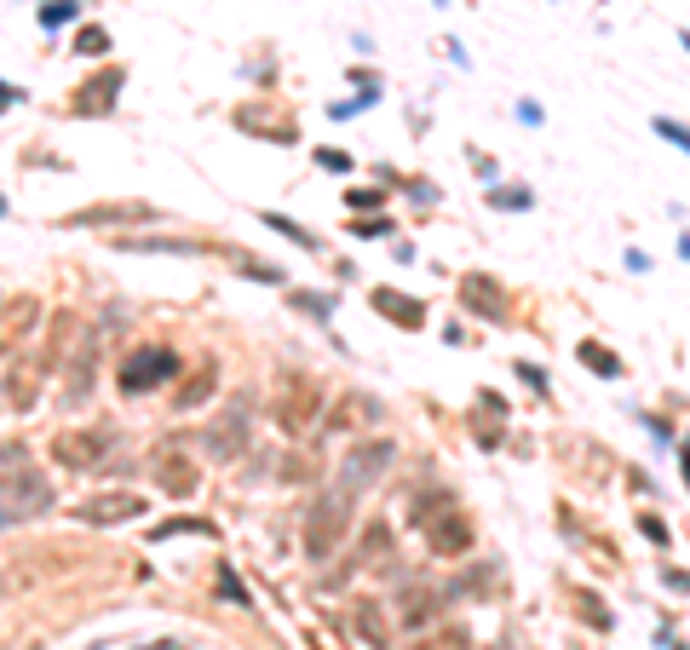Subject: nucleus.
I'll return each mask as SVG.
<instances>
[{
  "instance_id": "obj_1",
  "label": "nucleus",
  "mask_w": 690,
  "mask_h": 650,
  "mask_svg": "<svg viewBox=\"0 0 690 650\" xmlns=\"http://www.w3.org/2000/svg\"><path fill=\"white\" fill-rule=\"evenodd\" d=\"M345 524H351V489H340V495H322L317 507L305 512V558L311 564H322V558H334V547L345 541Z\"/></svg>"
},
{
  "instance_id": "obj_2",
  "label": "nucleus",
  "mask_w": 690,
  "mask_h": 650,
  "mask_svg": "<svg viewBox=\"0 0 690 650\" xmlns=\"http://www.w3.org/2000/svg\"><path fill=\"white\" fill-rule=\"evenodd\" d=\"M426 547L432 558H466L478 547V524H472V512L455 507V501H443L437 518H426Z\"/></svg>"
},
{
  "instance_id": "obj_3",
  "label": "nucleus",
  "mask_w": 690,
  "mask_h": 650,
  "mask_svg": "<svg viewBox=\"0 0 690 650\" xmlns=\"http://www.w3.org/2000/svg\"><path fill=\"white\" fill-rule=\"evenodd\" d=\"M173 374H179V357H173V351H167V346H144V351H133V357L121 363L115 386L138 397V392H156V386H167Z\"/></svg>"
},
{
  "instance_id": "obj_4",
  "label": "nucleus",
  "mask_w": 690,
  "mask_h": 650,
  "mask_svg": "<svg viewBox=\"0 0 690 650\" xmlns=\"http://www.w3.org/2000/svg\"><path fill=\"white\" fill-rule=\"evenodd\" d=\"M52 507V489H46L41 472H29V466H18V472H6L0 478V518H35V512Z\"/></svg>"
},
{
  "instance_id": "obj_5",
  "label": "nucleus",
  "mask_w": 690,
  "mask_h": 650,
  "mask_svg": "<svg viewBox=\"0 0 690 650\" xmlns=\"http://www.w3.org/2000/svg\"><path fill=\"white\" fill-rule=\"evenodd\" d=\"M460 305L472 311V317H483V323H512V294H506L495 277H483V271H466L460 277Z\"/></svg>"
},
{
  "instance_id": "obj_6",
  "label": "nucleus",
  "mask_w": 690,
  "mask_h": 650,
  "mask_svg": "<svg viewBox=\"0 0 690 650\" xmlns=\"http://www.w3.org/2000/svg\"><path fill=\"white\" fill-rule=\"evenodd\" d=\"M110 455V426H87V432H58L52 438V461L69 466V472H87Z\"/></svg>"
},
{
  "instance_id": "obj_7",
  "label": "nucleus",
  "mask_w": 690,
  "mask_h": 650,
  "mask_svg": "<svg viewBox=\"0 0 690 650\" xmlns=\"http://www.w3.org/2000/svg\"><path fill=\"white\" fill-rule=\"evenodd\" d=\"M121 81H127L121 70H104V75H92V81H81V87L69 93V116H81V121L110 116L115 98H121Z\"/></svg>"
},
{
  "instance_id": "obj_8",
  "label": "nucleus",
  "mask_w": 690,
  "mask_h": 650,
  "mask_svg": "<svg viewBox=\"0 0 690 650\" xmlns=\"http://www.w3.org/2000/svg\"><path fill=\"white\" fill-rule=\"evenodd\" d=\"M311 415H317V380L311 374H288L282 392H276V420L288 432H299V426H311Z\"/></svg>"
},
{
  "instance_id": "obj_9",
  "label": "nucleus",
  "mask_w": 690,
  "mask_h": 650,
  "mask_svg": "<svg viewBox=\"0 0 690 650\" xmlns=\"http://www.w3.org/2000/svg\"><path fill=\"white\" fill-rule=\"evenodd\" d=\"M144 219H156L150 202H98V208L64 213L58 225H64V231H87V225H144Z\"/></svg>"
},
{
  "instance_id": "obj_10",
  "label": "nucleus",
  "mask_w": 690,
  "mask_h": 650,
  "mask_svg": "<svg viewBox=\"0 0 690 650\" xmlns=\"http://www.w3.org/2000/svg\"><path fill=\"white\" fill-rule=\"evenodd\" d=\"M374 311L391 317L403 334H420V328H426V300H414L403 288H374Z\"/></svg>"
},
{
  "instance_id": "obj_11",
  "label": "nucleus",
  "mask_w": 690,
  "mask_h": 650,
  "mask_svg": "<svg viewBox=\"0 0 690 650\" xmlns=\"http://www.w3.org/2000/svg\"><path fill=\"white\" fill-rule=\"evenodd\" d=\"M35 317H41V300H35V294L6 300V311H0V351H18V340L35 334Z\"/></svg>"
},
{
  "instance_id": "obj_12",
  "label": "nucleus",
  "mask_w": 690,
  "mask_h": 650,
  "mask_svg": "<svg viewBox=\"0 0 690 650\" xmlns=\"http://www.w3.org/2000/svg\"><path fill=\"white\" fill-rule=\"evenodd\" d=\"M397 461V449H391L386 438L380 443H363V449H357V455H351V461H345V489H363V484H374V478H380V472H386V466Z\"/></svg>"
},
{
  "instance_id": "obj_13",
  "label": "nucleus",
  "mask_w": 690,
  "mask_h": 650,
  "mask_svg": "<svg viewBox=\"0 0 690 650\" xmlns=\"http://www.w3.org/2000/svg\"><path fill=\"white\" fill-rule=\"evenodd\" d=\"M138 512H144L138 495H92V501L75 507V518H81V524H127V518H138Z\"/></svg>"
},
{
  "instance_id": "obj_14",
  "label": "nucleus",
  "mask_w": 690,
  "mask_h": 650,
  "mask_svg": "<svg viewBox=\"0 0 690 650\" xmlns=\"http://www.w3.org/2000/svg\"><path fill=\"white\" fill-rule=\"evenodd\" d=\"M351 627L363 633V645L374 650H391V616L380 599H351Z\"/></svg>"
},
{
  "instance_id": "obj_15",
  "label": "nucleus",
  "mask_w": 690,
  "mask_h": 650,
  "mask_svg": "<svg viewBox=\"0 0 690 650\" xmlns=\"http://www.w3.org/2000/svg\"><path fill=\"white\" fill-rule=\"evenodd\" d=\"M575 357H581L598 380H621V374H627V357H621L616 346H604L598 334H581V340H575Z\"/></svg>"
},
{
  "instance_id": "obj_16",
  "label": "nucleus",
  "mask_w": 690,
  "mask_h": 650,
  "mask_svg": "<svg viewBox=\"0 0 690 650\" xmlns=\"http://www.w3.org/2000/svg\"><path fill=\"white\" fill-rule=\"evenodd\" d=\"M75 340H81V317H75V311H58V317H52V328H46V346H41V369H46V374L58 369V363H64V351L75 346Z\"/></svg>"
},
{
  "instance_id": "obj_17",
  "label": "nucleus",
  "mask_w": 690,
  "mask_h": 650,
  "mask_svg": "<svg viewBox=\"0 0 690 650\" xmlns=\"http://www.w3.org/2000/svg\"><path fill=\"white\" fill-rule=\"evenodd\" d=\"M570 616L581 627H593V633H616V610H610L604 593H593V587H575L570 593Z\"/></svg>"
},
{
  "instance_id": "obj_18",
  "label": "nucleus",
  "mask_w": 690,
  "mask_h": 650,
  "mask_svg": "<svg viewBox=\"0 0 690 650\" xmlns=\"http://www.w3.org/2000/svg\"><path fill=\"white\" fill-rule=\"evenodd\" d=\"M242 426H248V403H236V409L207 432V449H213V455H236V449H242Z\"/></svg>"
},
{
  "instance_id": "obj_19",
  "label": "nucleus",
  "mask_w": 690,
  "mask_h": 650,
  "mask_svg": "<svg viewBox=\"0 0 690 650\" xmlns=\"http://www.w3.org/2000/svg\"><path fill=\"white\" fill-rule=\"evenodd\" d=\"M156 484L167 495H190L196 489V466L184 461V455H156Z\"/></svg>"
},
{
  "instance_id": "obj_20",
  "label": "nucleus",
  "mask_w": 690,
  "mask_h": 650,
  "mask_svg": "<svg viewBox=\"0 0 690 650\" xmlns=\"http://www.w3.org/2000/svg\"><path fill=\"white\" fill-rule=\"evenodd\" d=\"M213 386H219V369H213V363H202V369H196L179 386V392H173V403H179V409H196V403H207V397H213Z\"/></svg>"
},
{
  "instance_id": "obj_21",
  "label": "nucleus",
  "mask_w": 690,
  "mask_h": 650,
  "mask_svg": "<svg viewBox=\"0 0 690 650\" xmlns=\"http://www.w3.org/2000/svg\"><path fill=\"white\" fill-rule=\"evenodd\" d=\"M92 369H98V346H81V357H75V380L64 386V403H81V397L92 392Z\"/></svg>"
},
{
  "instance_id": "obj_22",
  "label": "nucleus",
  "mask_w": 690,
  "mask_h": 650,
  "mask_svg": "<svg viewBox=\"0 0 690 650\" xmlns=\"http://www.w3.org/2000/svg\"><path fill=\"white\" fill-rule=\"evenodd\" d=\"M483 202H489L495 213H529V208H535V190H529V185H518V190L489 185V190H483Z\"/></svg>"
},
{
  "instance_id": "obj_23",
  "label": "nucleus",
  "mask_w": 690,
  "mask_h": 650,
  "mask_svg": "<svg viewBox=\"0 0 690 650\" xmlns=\"http://www.w3.org/2000/svg\"><path fill=\"white\" fill-rule=\"evenodd\" d=\"M633 524H639V535H644V541H650V547H662V553H673V524H667L662 512H650V507H644L639 518H633Z\"/></svg>"
},
{
  "instance_id": "obj_24",
  "label": "nucleus",
  "mask_w": 690,
  "mask_h": 650,
  "mask_svg": "<svg viewBox=\"0 0 690 650\" xmlns=\"http://www.w3.org/2000/svg\"><path fill=\"white\" fill-rule=\"evenodd\" d=\"M472 438H478L483 449H501V443H506V415H495V409L483 415V409H478V415H472Z\"/></svg>"
},
{
  "instance_id": "obj_25",
  "label": "nucleus",
  "mask_w": 690,
  "mask_h": 650,
  "mask_svg": "<svg viewBox=\"0 0 690 650\" xmlns=\"http://www.w3.org/2000/svg\"><path fill=\"white\" fill-rule=\"evenodd\" d=\"M650 133H656V139H667L673 150H679V156H690V127H685V121H673V116H650Z\"/></svg>"
},
{
  "instance_id": "obj_26",
  "label": "nucleus",
  "mask_w": 690,
  "mask_h": 650,
  "mask_svg": "<svg viewBox=\"0 0 690 650\" xmlns=\"http://www.w3.org/2000/svg\"><path fill=\"white\" fill-rule=\"evenodd\" d=\"M414 650H472V633L466 627H443V633H426Z\"/></svg>"
},
{
  "instance_id": "obj_27",
  "label": "nucleus",
  "mask_w": 690,
  "mask_h": 650,
  "mask_svg": "<svg viewBox=\"0 0 690 650\" xmlns=\"http://www.w3.org/2000/svg\"><path fill=\"white\" fill-rule=\"evenodd\" d=\"M639 426H644V432H650L656 443H662V449H673V443H679V426H673L667 415H656V409H639Z\"/></svg>"
},
{
  "instance_id": "obj_28",
  "label": "nucleus",
  "mask_w": 690,
  "mask_h": 650,
  "mask_svg": "<svg viewBox=\"0 0 690 650\" xmlns=\"http://www.w3.org/2000/svg\"><path fill=\"white\" fill-rule=\"evenodd\" d=\"M265 225H271V231H282V236H288V242H299L305 254H317V248H322L317 236L305 231V225H294V219H282V213H265Z\"/></svg>"
},
{
  "instance_id": "obj_29",
  "label": "nucleus",
  "mask_w": 690,
  "mask_h": 650,
  "mask_svg": "<svg viewBox=\"0 0 690 650\" xmlns=\"http://www.w3.org/2000/svg\"><path fill=\"white\" fill-rule=\"evenodd\" d=\"M512 374H518V380H524L535 397H547V392H552V386H547V369H541V363H529V357H518V363H512Z\"/></svg>"
},
{
  "instance_id": "obj_30",
  "label": "nucleus",
  "mask_w": 690,
  "mask_h": 650,
  "mask_svg": "<svg viewBox=\"0 0 690 650\" xmlns=\"http://www.w3.org/2000/svg\"><path fill=\"white\" fill-rule=\"evenodd\" d=\"M75 12H81V0H52V6H41V24L46 29H64Z\"/></svg>"
},
{
  "instance_id": "obj_31",
  "label": "nucleus",
  "mask_w": 690,
  "mask_h": 650,
  "mask_svg": "<svg viewBox=\"0 0 690 650\" xmlns=\"http://www.w3.org/2000/svg\"><path fill=\"white\" fill-rule=\"evenodd\" d=\"M386 547H391V530H386V524H368V530H363V558H380Z\"/></svg>"
},
{
  "instance_id": "obj_32",
  "label": "nucleus",
  "mask_w": 690,
  "mask_h": 650,
  "mask_svg": "<svg viewBox=\"0 0 690 650\" xmlns=\"http://www.w3.org/2000/svg\"><path fill=\"white\" fill-rule=\"evenodd\" d=\"M75 52L98 58V52H110V35H104V29H81V35H75Z\"/></svg>"
},
{
  "instance_id": "obj_33",
  "label": "nucleus",
  "mask_w": 690,
  "mask_h": 650,
  "mask_svg": "<svg viewBox=\"0 0 690 650\" xmlns=\"http://www.w3.org/2000/svg\"><path fill=\"white\" fill-rule=\"evenodd\" d=\"M294 305H305L317 323H328V317H334V300H328V294H294Z\"/></svg>"
},
{
  "instance_id": "obj_34",
  "label": "nucleus",
  "mask_w": 690,
  "mask_h": 650,
  "mask_svg": "<svg viewBox=\"0 0 690 650\" xmlns=\"http://www.w3.org/2000/svg\"><path fill=\"white\" fill-rule=\"evenodd\" d=\"M380 202H386V190H345V208H357V213L380 208Z\"/></svg>"
},
{
  "instance_id": "obj_35",
  "label": "nucleus",
  "mask_w": 690,
  "mask_h": 650,
  "mask_svg": "<svg viewBox=\"0 0 690 650\" xmlns=\"http://www.w3.org/2000/svg\"><path fill=\"white\" fill-rule=\"evenodd\" d=\"M662 581L673 587V593H690V570L685 564H673V558H662Z\"/></svg>"
},
{
  "instance_id": "obj_36",
  "label": "nucleus",
  "mask_w": 690,
  "mask_h": 650,
  "mask_svg": "<svg viewBox=\"0 0 690 650\" xmlns=\"http://www.w3.org/2000/svg\"><path fill=\"white\" fill-rule=\"evenodd\" d=\"M432 599H437V593H409L403 616H409V622H426V616H432Z\"/></svg>"
},
{
  "instance_id": "obj_37",
  "label": "nucleus",
  "mask_w": 690,
  "mask_h": 650,
  "mask_svg": "<svg viewBox=\"0 0 690 650\" xmlns=\"http://www.w3.org/2000/svg\"><path fill=\"white\" fill-rule=\"evenodd\" d=\"M351 231L363 236V242H374V236H386V231H397V225H391V219H374V213H368V219H357V225H351Z\"/></svg>"
},
{
  "instance_id": "obj_38",
  "label": "nucleus",
  "mask_w": 690,
  "mask_h": 650,
  "mask_svg": "<svg viewBox=\"0 0 690 650\" xmlns=\"http://www.w3.org/2000/svg\"><path fill=\"white\" fill-rule=\"evenodd\" d=\"M317 167H328V173H351V156H345V150H317Z\"/></svg>"
},
{
  "instance_id": "obj_39",
  "label": "nucleus",
  "mask_w": 690,
  "mask_h": 650,
  "mask_svg": "<svg viewBox=\"0 0 690 650\" xmlns=\"http://www.w3.org/2000/svg\"><path fill=\"white\" fill-rule=\"evenodd\" d=\"M219 593H225L230 604H248V593H242V587H236V576H230V570H219Z\"/></svg>"
},
{
  "instance_id": "obj_40",
  "label": "nucleus",
  "mask_w": 690,
  "mask_h": 650,
  "mask_svg": "<svg viewBox=\"0 0 690 650\" xmlns=\"http://www.w3.org/2000/svg\"><path fill=\"white\" fill-rule=\"evenodd\" d=\"M518 121H529V127H541V121H547V110H541V104H529V98H524V104H518Z\"/></svg>"
},
{
  "instance_id": "obj_41",
  "label": "nucleus",
  "mask_w": 690,
  "mask_h": 650,
  "mask_svg": "<svg viewBox=\"0 0 690 650\" xmlns=\"http://www.w3.org/2000/svg\"><path fill=\"white\" fill-rule=\"evenodd\" d=\"M679 478H685V489H690V438H679Z\"/></svg>"
},
{
  "instance_id": "obj_42",
  "label": "nucleus",
  "mask_w": 690,
  "mask_h": 650,
  "mask_svg": "<svg viewBox=\"0 0 690 650\" xmlns=\"http://www.w3.org/2000/svg\"><path fill=\"white\" fill-rule=\"evenodd\" d=\"M673 248H679V259L690 265V231H679V242H673Z\"/></svg>"
},
{
  "instance_id": "obj_43",
  "label": "nucleus",
  "mask_w": 690,
  "mask_h": 650,
  "mask_svg": "<svg viewBox=\"0 0 690 650\" xmlns=\"http://www.w3.org/2000/svg\"><path fill=\"white\" fill-rule=\"evenodd\" d=\"M12 98H18V87H6V81H0V104H12Z\"/></svg>"
},
{
  "instance_id": "obj_44",
  "label": "nucleus",
  "mask_w": 690,
  "mask_h": 650,
  "mask_svg": "<svg viewBox=\"0 0 690 650\" xmlns=\"http://www.w3.org/2000/svg\"><path fill=\"white\" fill-rule=\"evenodd\" d=\"M679 47H685V52H690V29H679Z\"/></svg>"
},
{
  "instance_id": "obj_45",
  "label": "nucleus",
  "mask_w": 690,
  "mask_h": 650,
  "mask_svg": "<svg viewBox=\"0 0 690 650\" xmlns=\"http://www.w3.org/2000/svg\"><path fill=\"white\" fill-rule=\"evenodd\" d=\"M311 650H328V645H311Z\"/></svg>"
}]
</instances>
